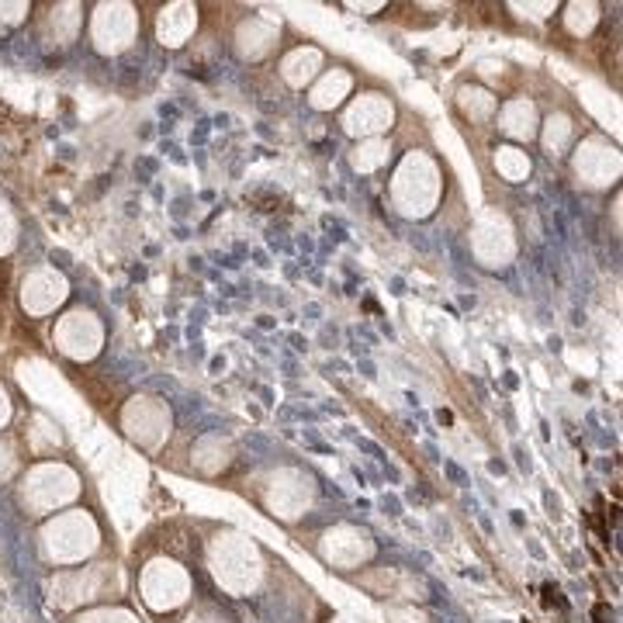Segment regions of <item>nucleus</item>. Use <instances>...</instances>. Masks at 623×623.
<instances>
[{
	"instance_id": "1",
	"label": "nucleus",
	"mask_w": 623,
	"mask_h": 623,
	"mask_svg": "<svg viewBox=\"0 0 623 623\" xmlns=\"http://www.w3.org/2000/svg\"><path fill=\"white\" fill-rule=\"evenodd\" d=\"M87 39L97 56H122L139 39V7L135 4H94L87 18Z\"/></svg>"
},
{
	"instance_id": "2",
	"label": "nucleus",
	"mask_w": 623,
	"mask_h": 623,
	"mask_svg": "<svg viewBox=\"0 0 623 623\" xmlns=\"http://www.w3.org/2000/svg\"><path fill=\"white\" fill-rule=\"evenodd\" d=\"M52 347L59 350L66 360H77V364H90L97 354L104 350V322L94 309H77L63 312L52 326Z\"/></svg>"
},
{
	"instance_id": "3",
	"label": "nucleus",
	"mask_w": 623,
	"mask_h": 623,
	"mask_svg": "<svg viewBox=\"0 0 623 623\" xmlns=\"http://www.w3.org/2000/svg\"><path fill=\"white\" fill-rule=\"evenodd\" d=\"M70 298V281L56 267H32L18 284V305L28 319H45L59 312Z\"/></svg>"
},
{
	"instance_id": "4",
	"label": "nucleus",
	"mask_w": 623,
	"mask_h": 623,
	"mask_svg": "<svg viewBox=\"0 0 623 623\" xmlns=\"http://www.w3.org/2000/svg\"><path fill=\"white\" fill-rule=\"evenodd\" d=\"M392 122H395V104L388 101V94H381V90L357 94L354 101H350L347 115H343L347 132L360 135V139H374V135L392 129Z\"/></svg>"
},
{
	"instance_id": "5",
	"label": "nucleus",
	"mask_w": 623,
	"mask_h": 623,
	"mask_svg": "<svg viewBox=\"0 0 623 623\" xmlns=\"http://www.w3.org/2000/svg\"><path fill=\"white\" fill-rule=\"evenodd\" d=\"M45 14L35 18V28H39V42L45 45H70L77 42L80 28H84V7L80 4H45Z\"/></svg>"
},
{
	"instance_id": "6",
	"label": "nucleus",
	"mask_w": 623,
	"mask_h": 623,
	"mask_svg": "<svg viewBox=\"0 0 623 623\" xmlns=\"http://www.w3.org/2000/svg\"><path fill=\"white\" fill-rule=\"evenodd\" d=\"M198 4H167L160 7V14H156L153 21V32H156V42L163 45V49H184L187 42H191V35L198 32Z\"/></svg>"
},
{
	"instance_id": "7",
	"label": "nucleus",
	"mask_w": 623,
	"mask_h": 623,
	"mask_svg": "<svg viewBox=\"0 0 623 623\" xmlns=\"http://www.w3.org/2000/svg\"><path fill=\"white\" fill-rule=\"evenodd\" d=\"M350 87H354V77H350L347 70H336V80H333V73H326L322 84L312 90L309 104L315 111H333V108H340V104L347 101Z\"/></svg>"
},
{
	"instance_id": "8",
	"label": "nucleus",
	"mask_w": 623,
	"mask_h": 623,
	"mask_svg": "<svg viewBox=\"0 0 623 623\" xmlns=\"http://www.w3.org/2000/svg\"><path fill=\"white\" fill-rule=\"evenodd\" d=\"M319 59H322V52L319 49H295V52H288L284 56V63H281V73H284V80H288L291 87H305L309 80L315 77V70H319Z\"/></svg>"
},
{
	"instance_id": "9",
	"label": "nucleus",
	"mask_w": 623,
	"mask_h": 623,
	"mask_svg": "<svg viewBox=\"0 0 623 623\" xmlns=\"http://www.w3.org/2000/svg\"><path fill=\"white\" fill-rule=\"evenodd\" d=\"M21 243V215L14 201L0 191V257H11Z\"/></svg>"
},
{
	"instance_id": "10",
	"label": "nucleus",
	"mask_w": 623,
	"mask_h": 623,
	"mask_svg": "<svg viewBox=\"0 0 623 623\" xmlns=\"http://www.w3.org/2000/svg\"><path fill=\"white\" fill-rule=\"evenodd\" d=\"M354 153H367V156H354V170H374V167H385L392 160V142L385 139H360V146Z\"/></svg>"
},
{
	"instance_id": "11",
	"label": "nucleus",
	"mask_w": 623,
	"mask_h": 623,
	"mask_svg": "<svg viewBox=\"0 0 623 623\" xmlns=\"http://www.w3.org/2000/svg\"><path fill=\"white\" fill-rule=\"evenodd\" d=\"M32 4H0V28H18L28 21Z\"/></svg>"
},
{
	"instance_id": "12",
	"label": "nucleus",
	"mask_w": 623,
	"mask_h": 623,
	"mask_svg": "<svg viewBox=\"0 0 623 623\" xmlns=\"http://www.w3.org/2000/svg\"><path fill=\"white\" fill-rule=\"evenodd\" d=\"M11 412H14V399H11V392L0 385V430L11 423Z\"/></svg>"
},
{
	"instance_id": "13",
	"label": "nucleus",
	"mask_w": 623,
	"mask_h": 623,
	"mask_svg": "<svg viewBox=\"0 0 623 623\" xmlns=\"http://www.w3.org/2000/svg\"><path fill=\"white\" fill-rule=\"evenodd\" d=\"M544 596H547V599H544L547 606H565V599H561V592L554 589V585H547V589H544Z\"/></svg>"
},
{
	"instance_id": "14",
	"label": "nucleus",
	"mask_w": 623,
	"mask_h": 623,
	"mask_svg": "<svg viewBox=\"0 0 623 623\" xmlns=\"http://www.w3.org/2000/svg\"><path fill=\"white\" fill-rule=\"evenodd\" d=\"M347 11H385L388 4H343Z\"/></svg>"
},
{
	"instance_id": "15",
	"label": "nucleus",
	"mask_w": 623,
	"mask_h": 623,
	"mask_svg": "<svg viewBox=\"0 0 623 623\" xmlns=\"http://www.w3.org/2000/svg\"><path fill=\"white\" fill-rule=\"evenodd\" d=\"M610 620H613V613L606 610L603 603H599V606H596V623H610Z\"/></svg>"
}]
</instances>
